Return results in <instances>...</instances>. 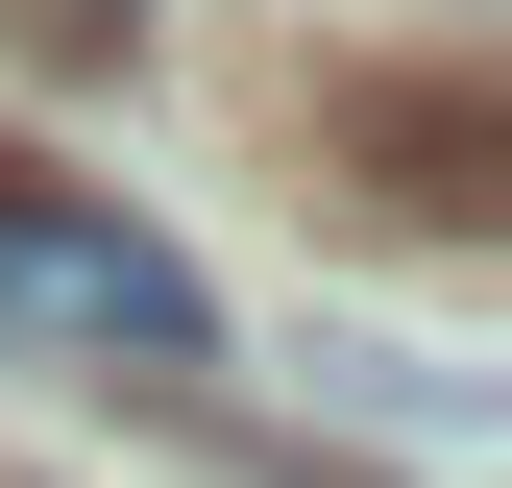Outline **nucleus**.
Listing matches in <instances>:
<instances>
[{
  "label": "nucleus",
  "mask_w": 512,
  "mask_h": 488,
  "mask_svg": "<svg viewBox=\"0 0 512 488\" xmlns=\"http://www.w3.org/2000/svg\"><path fill=\"white\" fill-rule=\"evenodd\" d=\"M0 342H74V366H220V293L171 269L122 196H74V171L0 147Z\"/></svg>",
  "instance_id": "1"
}]
</instances>
